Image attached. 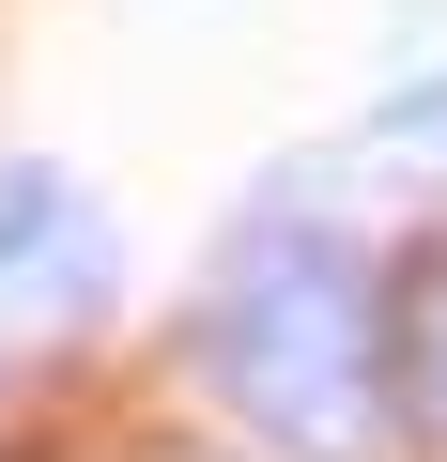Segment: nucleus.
Wrapping results in <instances>:
<instances>
[{
    "instance_id": "obj_1",
    "label": "nucleus",
    "mask_w": 447,
    "mask_h": 462,
    "mask_svg": "<svg viewBox=\"0 0 447 462\" xmlns=\"http://www.w3.org/2000/svg\"><path fill=\"white\" fill-rule=\"evenodd\" d=\"M200 355L247 416L278 431H340L355 416V370H370V293H355V247L340 231H293V247H232V278L200 293Z\"/></svg>"
},
{
    "instance_id": "obj_2",
    "label": "nucleus",
    "mask_w": 447,
    "mask_h": 462,
    "mask_svg": "<svg viewBox=\"0 0 447 462\" xmlns=\"http://www.w3.org/2000/svg\"><path fill=\"white\" fill-rule=\"evenodd\" d=\"M108 309V216L62 170H0V309Z\"/></svg>"
},
{
    "instance_id": "obj_3",
    "label": "nucleus",
    "mask_w": 447,
    "mask_h": 462,
    "mask_svg": "<svg viewBox=\"0 0 447 462\" xmlns=\"http://www.w3.org/2000/svg\"><path fill=\"white\" fill-rule=\"evenodd\" d=\"M370 139H386V154H432V170H447V78H432V93H401V108H386Z\"/></svg>"
},
{
    "instance_id": "obj_4",
    "label": "nucleus",
    "mask_w": 447,
    "mask_h": 462,
    "mask_svg": "<svg viewBox=\"0 0 447 462\" xmlns=\"http://www.w3.org/2000/svg\"><path fill=\"white\" fill-rule=\"evenodd\" d=\"M416 385H432V416H447V278L416 293Z\"/></svg>"
}]
</instances>
